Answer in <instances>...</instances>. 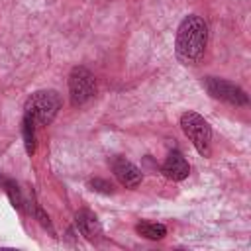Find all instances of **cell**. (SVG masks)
<instances>
[{"label":"cell","mask_w":251,"mask_h":251,"mask_svg":"<svg viewBox=\"0 0 251 251\" xmlns=\"http://www.w3.org/2000/svg\"><path fill=\"white\" fill-rule=\"evenodd\" d=\"M206 41H208L206 22L196 14L186 16L176 29V39H175L176 59L182 65H194L204 55Z\"/></svg>","instance_id":"6da1fadb"},{"label":"cell","mask_w":251,"mask_h":251,"mask_svg":"<svg viewBox=\"0 0 251 251\" xmlns=\"http://www.w3.org/2000/svg\"><path fill=\"white\" fill-rule=\"evenodd\" d=\"M61 108V98L55 90H37L24 104V116L31 118L35 126H47L55 120Z\"/></svg>","instance_id":"7a4b0ae2"},{"label":"cell","mask_w":251,"mask_h":251,"mask_svg":"<svg viewBox=\"0 0 251 251\" xmlns=\"http://www.w3.org/2000/svg\"><path fill=\"white\" fill-rule=\"evenodd\" d=\"M180 127L184 135L192 141L196 151L202 157H210L212 153V127L210 124L196 112H184L180 116Z\"/></svg>","instance_id":"3957f363"},{"label":"cell","mask_w":251,"mask_h":251,"mask_svg":"<svg viewBox=\"0 0 251 251\" xmlns=\"http://www.w3.org/2000/svg\"><path fill=\"white\" fill-rule=\"evenodd\" d=\"M96 94V78L86 67H73L69 75V96L73 106L86 104Z\"/></svg>","instance_id":"277c9868"},{"label":"cell","mask_w":251,"mask_h":251,"mask_svg":"<svg viewBox=\"0 0 251 251\" xmlns=\"http://www.w3.org/2000/svg\"><path fill=\"white\" fill-rule=\"evenodd\" d=\"M204 88L208 90V94L216 100H222L226 104L231 106H245L249 102L245 90L241 86H237L235 82H229L226 78H218V76H206L204 78Z\"/></svg>","instance_id":"5b68a950"},{"label":"cell","mask_w":251,"mask_h":251,"mask_svg":"<svg viewBox=\"0 0 251 251\" xmlns=\"http://www.w3.org/2000/svg\"><path fill=\"white\" fill-rule=\"evenodd\" d=\"M112 171L116 178L126 186V188H137L141 184L143 173L126 157H114L112 159Z\"/></svg>","instance_id":"8992f818"},{"label":"cell","mask_w":251,"mask_h":251,"mask_svg":"<svg viewBox=\"0 0 251 251\" xmlns=\"http://www.w3.org/2000/svg\"><path fill=\"white\" fill-rule=\"evenodd\" d=\"M161 173L169 178V180H184L190 173V165L184 159V155L180 151H171L161 167Z\"/></svg>","instance_id":"52a82bcc"},{"label":"cell","mask_w":251,"mask_h":251,"mask_svg":"<svg viewBox=\"0 0 251 251\" xmlns=\"http://www.w3.org/2000/svg\"><path fill=\"white\" fill-rule=\"evenodd\" d=\"M75 224H76V229L80 231V235H84L88 241H98L102 237V226L90 210H86V208L78 210L75 216Z\"/></svg>","instance_id":"ba28073f"},{"label":"cell","mask_w":251,"mask_h":251,"mask_svg":"<svg viewBox=\"0 0 251 251\" xmlns=\"http://www.w3.org/2000/svg\"><path fill=\"white\" fill-rule=\"evenodd\" d=\"M135 231L145 237V239H151V241H157V239H163L167 235V227L163 224H157V222H139L135 226Z\"/></svg>","instance_id":"9c48e42d"},{"label":"cell","mask_w":251,"mask_h":251,"mask_svg":"<svg viewBox=\"0 0 251 251\" xmlns=\"http://www.w3.org/2000/svg\"><path fill=\"white\" fill-rule=\"evenodd\" d=\"M22 137H24L27 155H33L35 153V122L27 116H24L22 120Z\"/></svg>","instance_id":"30bf717a"},{"label":"cell","mask_w":251,"mask_h":251,"mask_svg":"<svg viewBox=\"0 0 251 251\" xmlns=\"http://www.w3.org/2000/svg\"><path fill=\"white\" fill-rule=\"evenodd\" d=\"M4 190H6V194H8L10 202H12V206H14L18 212H24V196H22V190H20L18 182L12 180V178H8Z\"/></svg>","instance_id":"8fae6325"},{"label":"cell","mask_w":251,"mask_h":251,"mask_svg":"<svg viewBox=\"0 0 251 251\" xmlns=\"http://www.w3.org/2000/svg\"><path fill=\"white\" fill-rule=\"evenodd\" d=\"M90 188L96 190V192H102V194H112V192H114L112 182H108V180H104V178H92V180H90Z\"/></svg>","instance_id":"7c38bea8"},{"label":"cell","mask_w":251,"mask_h":251,"mask_svg":"<svg viewBox=\"0 0 251 251\" xmlns=\"http://www.w3.org/2000/svg\"><path fill=\"white\" fill-rule=\"evenodd\" d=\"M35 218H37V222L41 224V227H43V229H47L51 235H55V231H53V226H51V222H49V216L43 212V208L35 206Z\"/></svg>","instance_id":"4fadbf2b"},{"label":"cell","mask_w":251,"mask_h":251,"mask_svg":"<svg viewBox=\"0 0 251 251\" xmlns=\"http://www.w3.org/2000/svg\"><path fill=\"white\" fill-rule=\"evenodd\" d=\"M6 182H8V176H6L4 173H0V188H4V186H6Z\"/></svg>","instance_id":"5bb4252c"}]
</instances>
